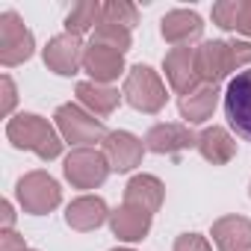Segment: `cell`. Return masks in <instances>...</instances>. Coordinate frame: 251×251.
<instances>
[{"label": "cell", "instance_id": "obj_14", "mask_svg": "<svg viewBox=\"0 0 251 251\" xmlns=\"http://www.w3.org/2000/svg\"><path fill=\"white\" fill-rule=\"evenodd\" d=\"M83 68L89 71V77H92V83H109V80H115L121 71H124V53H118V50H112V48H106V45H89L86 48V56H83Z\"/></svg>", "mask_w": 251, "mask_h": 251}, {"label": "cell", "instance_id": "obj_17", "mask_svg": "<svg viewBox=\"0 0 251 251\" xmlns=\"http://www.w3.org/2000/svg\"><path fill=\"white\" fill-rule=\"evenodd\" d=\"M163 195H166V186L154 175H136L127 186H124V204L139 207V210H145L151 216L163 207Z\"/></svg>", "mask_w": 251, "mask_h": 251}, {"label": "cell", "instance_id": "obj_30", "mask_svg": "<svg viewBox=\"0 0 251 251\" xmlns=\"http://www.w3.org/2000/svg\"><path fill=\"white\" fill-rule=\"evenodd\" d=\"M236 33L242 36H251V0H242V18H239V27Z\"/></svg>", "mask_w": 251, "mask_h": 251}, {"label": "cell", "instance_id": "obj_3", "mask_svg": "<svg viewBox=\"0 0 251 251\" xmlns=\"http://www.w3.org/2000/svg\"><path fill=\"white\" fill-rule=\"evenodd\" d=\"M62 169H65V177L71 180V186H77V189H95L112 172L106 154L103 151H95V148H74L65 157V166Z\"/></svg>", "mask_w": 251, "mask_h": 251}, {"label": "cell", "instance_id": "obj_15", "mask_svg": "<svg viewBox=\"0 0 251 251\" xmlns=\"http://www.w3.org/2000/svg\"><path fill=\"white\" fill-rule=\"evenodd\" d=\"M106 219H109V210H106L103 198H98V195L74 198V201L68 204V210H65V222H68V227H74V230H80V233L100 227Z\"/></svg>", "mask_w": 251, "mask_h": 251}, {"label": "cell", "instance_id": "obj_26", "mask_svg": "<svg viewBox=\"0 0 251 251\" xmlns=\"http://www.w3.org/2000/svg\"><path fill=\"white\" fill-rule=\"evenodd\" d=\"M175 251H213L201 233H180L175 239Z\"/></svg>", "mask_w": 251, "mask_h": 251}, {"label": "cell", "instance_id": "obj_24", "mask_svg": "<svg viewBox=\"0 0 251 251\" xmlns=\"http://www.w3.org/2000/svg\"><path fill=\"white\" fill-rule=\"evenodd\" d=\"M103 21L121 24V27L130 30L139 24V9L133 3H127V0H109V3H103Z\"/></svg>", "mask_w": 251, "mask_h": 251}, {"label": "cell", "instance_id": "obj_19", "mask_svg": "<svg viewBox=\"0 0 251 251\" xmlns=\"http://www.w3.org/2000/svg\"><path fill=\"white\" fill-rule=\"evenodd\" d=\"M198 151H201V157L207 163L225 166V163H230L236 157V142H233V136L225 127H216L213 124V127L198 133Z\"/></svg>", "mask_w": 251, "mask_h": 251}, {"label": "cell", "instance_id": "obj_6", "mask_svg": "<svg viewBox=\"0 0 251 251\" xmlns=\"http://www.w3.org/2000/svg\"><path fill=\"white\" fill-rule=\"evenodd\" d=\"M33 33L24 27V21L18 18V12H3L0 15V62L6 68L21 65L33 56Z\"/></svg>", "mask_w": 251, "mask_h": 251}, {"label": "cell", "instance_id": "obj_29", "mask_svg": "<svg viewBox=\"0 0 251 251\" xmlns=\"http://www.w3.org/2000/svg\"><path fill=\"white\" fill-rule=\"evenodd\" d=\"M15 83L9 80V77H3V103H0V112L3 115H9L12 112V106H15Z\"/></svg>", "mask_w": 251, "mask_h": 251}, {"label": "cell", "instance_id": "obj_1", "mask_svg": "<svg viewBox=\"0 0 251 251\" xmlns=\"http://www.w3.org/2000/svg\"><path fill=\"white\" fill-rule=\"evenodd\" d=\"M6 136L15 148L33 151L42 160H56L62 154V142H59V133L53 130V124L45 121L42 115H33V112H21V115L9 118Z\"/></svg>", "mask_w": 251, "mask_h": 251}, {"label": "cell", "instance_id": "obj_32", "mask_svg": "<svg viewBox=\"0 0 251 251\" xmlns=\"http://www.w3.org/2000/svg\"><path fill=\"white\" fill-rule=\"evenodd\" d=\"M112 251H133V248H112Z\"/></svg>", "mask_w": 251, "mask_h": 251}, {"label": "cell", "instance_id": "obj_7", "mask_svg": "<svg viewBox=\"0 0 251 251\" xmlns=\"http://www.w3.org/2000/svg\"><path fill=\"white\" fill-rule=\"evenodd\" d=\"M225 115L230 121V127L236 130V136H242L245 142H251V68L239 71L227 83Z\"/></svg>", "mask_w": 251, "mask_h": 251}, {"label": "cell", "instance_id": "obj_27", "mask_svg": "<svg viewBox=\"0 0 251 251\" xmlns=\"http://www.w3.org/2000/svg\"><path fill=\"white\" fill-rule=\"evenodd\" d=\"M0 251H30L24 236H18L15 230H3L0 233Z\"/></svg>", "mask_w": 251, "mask_h": 251}, {"label": "cell", "instance_id": "obj_4", "mask_svg": "<svg viewBox=\"0 0 251 251\" xmlns=\"http://www.w3.org/2000/svg\"><path fill=\"white\" fill-rule=\"evenodd\" d=\"M15 189H18V201H21L24 213H33V216L56 210L59 201H62V189H59V183L48 172H30V175H24Z\"/></svg>", "mask_w": 251, "mask_h": 251}, {"label": "cell", "instance_id": "obj_28", "mask_svg": "<svg viewBox=\"0 0 251 251\" xmlns=\"http://www.w3.org/2000/svg\"><path fill=\"white\" fill-rule=\"evenodd\" d=\"M230 48H233V62H236V68L251 65V42H230Z\"/></svg>", "mask_w": 251, "mask_h": 251}, {"label": "cell", "instance_id": "obj_20", "mask_svg": "<svg viewBox=\"0 0 251 251\" xmlns=\"http://www.w3.org/2000/svg\"><path fill=\"white\" fill-rule=\"evenodd\" d=\"M216 103H219V89L216 86H198L195 92L180 98V115L189 124H198V121H207L213 115Z\"/></svg>", "mask_w": 251, "mask_h": 251}, {"label": "cell", "instance_id": "obj_22", "mask_svg": "<svg viewBox=\"0 0 251 251\" xmlns=\"http://www.w3.org/2000/svg\"><path fill=\"white\" fill-rule=\"evenodd\" d=\"M100 21H103V6L95 3V0H80V3H74L68 9V15H65V33L83 36Z\"/></svg>", "mask_w": 251, "mask_h": 251}, {"label": "cell", "instance_id": "obj_12", "mask_svg": "<svg viewBox=\"0 0 251 251\" xmlns=\"http://www.w3.org/2000/svg\"><path fill=\"white\" fill-rule=\"evenodd\" d=\"M192 145H198V136L189 130V124H154L145 133V148L154 154H180Z\"/></svg>", "mask_w": 251, "mask_h": 251}, {"label": "cell", "instance_id": "obj_18", "mask_svg": "<svg viewBox=\"0 0 251 251\" xmlns=\"http://www.w3.org/2000/svg\"><path fill=\"white\" fill-rule=\"evenodd\" d=\"M213 242L219 251H248L251 248V222L245 216H225L213 225Z\"/></svg>", "mask_w": 251, "mask_h": 251}, {"label": "cell", "instance_id": "obj_11", "mask_svg": "<svg viewBox=\"0 0 251 251\" xmlns=\"http://www.w3.org/2000/svg\"><path fill=\"white\" fill-rule=\"evenodd\" d=\"M142 151H145V142H139L127 130H112L103 139V154H106L112 172H130V169H136L142 163Z\"/></svg>", "mask_w": 251, "mask_h": 251}, {"label": "cell", "instance_id": "obj_21", "mask_svg": "<svg viewBox=\"0 0 251 251\" xmlns=\"http://www.w3.org/2000/svg\"><path fill=\"white\" fill-rule=\"evenodd\" d=\"M77 98H80V103L83 106H89L95 115H109L115 106H118V100H121V95H118V89H112V86H103V83H77Z\"/></svg>", "mask_w": 251, "mask_h": 251}, {"label": "cell", "instance_id": "obj_23", "mask_svg": "<svg viewBox=\"0 0 251 251\" xmlns=\"http://www.w3.org/2000/svg\"><path fill=\"white\" fill-rule=\"evenodd\" d=\"M92 42H95V45H106V48H112V50L124 53V50H130L133 36H130V30H127V27H121V24L100 21V24L95 27V39H92Z\"/></svg>", "mask_w": 251, "mask_h": 251}, {"label": "cell", "instance_id": "obj_8", "mask_svg": "<svg viewBox=\"0 0 251 251\" xmlns=\"http://www.w3.org/2000/svg\"><path fill=\"white\" fill-rule=\"evenodd\" d=\"M195 62H198V77L204 80V86H216L230 71H236L230 42H204L201 48H195Z\"/></svg>", "mask_w": 251, "mask_h": 251}, {"label": "cell", "instance_id": "obj_2", "mask_svg": "<svg viewBox=\"0 0 251 251\" xmlns=\"http://www.w3.org/2000/svg\"><path fill=\"white\" fill-rule=\"evenodd\" d=\"M124 98H127V103L139 112H160L169 100L166 95V86L160 80V74L151 68V65H133L127 71V77H124Z\"/></svg>", "mask_w": 251, "mask_h": 251}, {"label": "cell", "instance_id": "obj_9", "mask_svg": "<svg viewBox=\"0 0 251 251\" xmlns=\"http://www.w3.org/2000/svg\"><path fill=\"white\" fill-rule=\"evenodd\" d=\"M83 56H86V48L80 36H71V33L53 36L45 48V65L56 71L59 77H74L83 65Z\"/></svg>", "mask_w": 251, "mask_h": 251}, {"label": "cell", "instance_id": "obj_16", "mask_svg": "<svg viewBox=\"0 0 251 251\" xmlns=\"http://www.w3.org/2000/svg\"><path fill=\"white\" fill-rule=\"evenodd\" d=\"M109 227L124 242H139L151 230V213H145L139 207H130V204H121L115 213H109Z\"/></svg>", "mask_w": 251, "mask_h": 251}, {"label": "cell", "instance_id": "obj_5", "mask_svg": "<svg viewBox=\"0 0 251 251\" xmlns=\"http://www.w3.org/2000/svg\"><path fill=\"white\" fill-rule=\"evenodd\" d=\"M56 127L62 133L65 142H74V145H92V142H100L106 139V127L103 121L89 115L86 109H80L77 103H62L56 109Z\"/></svg>", "mask_w": 251, "mask_h": 251}, {"label": "cell", "instance_id": "obj_25", "mask_svg": "<svg viewBox=\"0 0 251 251\" xmlns=\"http://www.w3.org/2000/svg\"><path fill=\"white\" fill-rule=\"evenodd\" d=\"M242 18V0H222L213 6V24H219L222 30H236Z\"/></svg>", "mask_w": 251, "mask_h": 251}, {"label": "cell", "instance_id": "obj_13", "mask_svg": "<svg viewBox=\"0 0 251 251\" xmlns=\"http://www.w3.org/2000/svg\"><path fill=\"white\" fill-rule=\"evenodd\" d=\"M160 33H163V39H166L169 45L183 48V45L201 39L204 21H201V15L192 12V9H175V12H169V15L160 21Z\"/></svg>", "mask_w": 251, "mask_h": 251}, {"label": "cell", "instance_id": "obj_33", "mask_svg": "<svg viewBox=\"0 0 251 251\" xmlns=\"http://www.w3.org/2000/svg\"><path fill=\"white\" fill-rule=\"evenodd\" d=\"M30 251H33V248H30Z\"/></svg>", "mask_w": 251, "mask_h": 251}, {"label": "cell", "instance_id": "obj_10", "mask_svg": "<svg viewBox=\"0 0 251 251\" xmlns=\"http://www.w3.org/2000/svg\"><path fill=\"white\" fill-rule=\"evenodd\" d=\"M163 68H166V80L172 83L175 92H180V98L189 95V92H195L198 83H201V77H198V62H195V48H189V45L172 48V50L166 53Z\"/></svg>", "mask_w": 251, "mask_h": 251}, {"label": "cell", "instance_id": "obj_31", "mask_svg": "<svg viewBox=\"0 0 251 251\" xmlns=\"http://www.w3.org/2000/svg\"><path fill=\"white\" fill-rule=\"evenodd\" d=\"M0 213H3V230H12V222H15L12 204H9V201H3V204H0Z\"/></svg>", "mask_w": 251, "mask_h": 251}]
</instances>
